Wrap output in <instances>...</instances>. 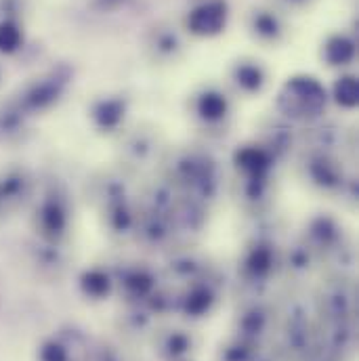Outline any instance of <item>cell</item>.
<instances>
[{
	"label": "cell",
	"mask_w": 359,
	"mask_h": 361,
	"mask_svg": "<svg viewBox=\"0 0 359 361\" xmlns=\"http://www.w3.org/2000/svg\"><path fill=\"white\" fill-rule=\"evenodd\" d=\"M328 103L326 89L313 76H294L279 90L277 107L294 120H313L324 114Z\"/></svg>",
	"instance_id": "obj_1"
},
{
	"label": "cell",
	"mask_w": 359,
	"mask_h": 361,
	"mask_svg": "<svg viewBox=\"0 0 359 361\" xmlns=\"http://www.w3.org/2000/svg\"><path fill=\"white\" fill-rule=\"evenodd\" d=\"M68 78H70V74H68L66 68L53 70L51 74L42 76L40 80H36L34 85H30L28 89L21 92L17 109L21 114H36V111L49 109L63 94V89L68 85Z\"/></svg>",
	"instance_id": "obj_2"
},
{
	"label": "cell",
	"mask_w": 359,
	"mask_h": 361,
	"mask_svg": "<svg viewBox=\"0 0 359 361\" xmlns=\"http://www.w3.org/2000/svg\"><path fill=\"white\" fill-rule=\"evenodd\" d=\"M227 15H229V6L225 0H208L197 4L189 17H187V27L191 34L208 38V36H217L225 30L227 25Z\"/></svg>",
	"instance_id": "obj_3"
},
{
	"label": "cell",
	"mask_w": 359,
	"mask_h": 361,
	"mask_svg": "<svg viewBox=\"0 0 359 361\" xmlns=\"http://www.w3.org/2000/svg\"><path fill=\"white\" fill-rule=\"evenodd\" d=\"M36 223H38L40 233L49 240H57L66 233L68 208H66V202L59 193L49 191L40 200V206L36 210Z\"/></svg>",
	"instance_id": "obj_4"
},
{
	"label": "cell",
	"mask_w": 359,
	"mask_h": 361,
	"mask_svg": "<svg viewBox=\"0 0 359 361\" xmlns=\"http://www.w3.org/2000/svg\"><path fill=\"white\" fill-rule=\"evenodd\" d=\"M271 154L265 147H257V145H250V147H242L238 154H236V164L242 173H246V177L250 180V185H257V183H265L267 179V173L271 169Z\"/></svg>",
	"instance_id": "obj_5"
},
{
	"label": "cell",
	"mask_w": 359,
	"mask_h": 361,
	"mask_svg": "<svg viewBox=\"0 0 359 361\" xmlns=\"http://www.w3.org/2000/svg\"><path fill=\"white\" fill-rule=\"evenodd\" d=\"M30 193V177L23 171H6L0 175V212L17 208Z\"/></svg>",
	"instance_id": "obj_6"
},
{
	"label": "cell",
	"mask_w": 359,
	"mask_h": 361,
	"mask_svg": "<svg viewBox=\"0 0 359 361\" xmlns=\"http://www.w3.org/2000/svg\"><path fill=\"white\" fill-rule=\"evenodd\" d=\"M324 57L330 66H347L355 57V42L343 34H336L328 38L324 47Z\"/></svg>",
	"instance_id": "obj_7"
},
{
	"label": "cell",
	"mask_w": 359,
	"mask_h": 361,
	"mask_svg": "<svg viewBox=\"0 0 359 361\" xmlns=\"http://www.w3.org/2000/svg\"><path fill=\"white\" fill-rule=\"evenodd\" d=\"M227 109H229V103H227L225 94H221L217 90H206L197 99V114L206 122L223 120L227 116Z\"/></svg>",
	"instance_id": "obj_8"
},
{
	"label": "cell",
	"mask_w": 359,
	"mask_h": 361,
	"mask_svg": "<svg viewBox=\"0 0 359 361\" xmlns=\"http://www.w3.org/2000/svg\"><path fill=\"white\" fill-rule=\"evenodd\" d=\"M92 118L97 122L99 128L111 130L116 128L122 118H124V103L120 99H103L95 105L92 109Z\"/></svg>",
	"instance_id": "obj_9"
},
{
	"label": "cell",
	"mask_w": 359,
	"mask_h": 361,
	"mask_svg": "<svg viewBox=\"0 0 359 361\" xmlns=\"http://www.w3.org/2000/svg\"><path fill=\"white\" fill-rule=\"evenodd\" d=\"M23 47V30L21 25L6 17L0 21V53L2 55H13Z\"/></svg>",
	"instance_id": "obj_10"
},
{
	"label": "cell",
	"mask_w": 359,
	"mask_h": 361,
	"mask_svg": "<svg viewBox=\"0 0 359 361\" xmlns=\"http://www.w3.org/2000/svg\"><path fill=\"white\" fill-rule=\"evenodd\" d=\"M334 101L345 107V109H353L359 101V85L355 76H341L334 85Z\"/></svg>",
	"instance_id": "obj_11"
},
{
	"label": "cell",
	"mask_w": 359,
	"mask_h": 361,
	"mask_svg": "<svg viewBox=\"0 0 359 361\" xmlns=\"http://www.w3.org/2000/svg\"><path fill=\"white\" fill-rule=\"evenodd\" d=\"M233 78H236V82L242 89L248 90V92H257V90L263 89V85H265V74L255 63H242V66H238L236 72H233Z\"/></svg>",
	"instance_id": "obj_12"
},
{
	"label": "cell",
	"mask_w": 359,
	"mask_h": 361,
	"mask_svg": "<svg viewBox=\"0 0 359 361\" xmlns=\"http://www.w3.org/2000/svg\"><path fill=\"white\" fill-rule=\"evenodd\" d=\"M311 179L317 185L330 189L341 183V175H339V169L334 166V162H330L326 158H315L311 162Z\"/></svg>",
	"instance_id": "obj_13"
},
{
	"label": "cell",
	"mask_w": 359,
	"mask_h": 361,
	"mask_svg": "<svg viewBox=\"0 0 359 361\" xmlns=\"http://www.w3.org/2000/svg\"><path fill=\"white\" fill-rule=\"evenodd\" d=\"M83 288L90 296H105L109 292V277L101 271H89L83 277Z\"/></svg>",
	"instance_id": "obj_14"
},
{
	"label": "cell",
	"mask_w": 359,
	"mask_h": 361,
	"mask_svg": "<svg viewBox=\"0 0 359 361\" xmlns=\"http://www.w3.org/2000/svg\"><path fill=\"white\" fill-rule=\"evenodd\" d=\"M255 30H257V34H261L263 38H277L279 32H281L277 17H275L273 13H267V11L255 15Z\"/></svg>",
	"instance_id": "obj_15"
},
{
	"label": "cell",
	"mask_w": 359,
	"mask_h": 361,
	"mask_svg": "<svg viewBox=\"0 0 359 361\" xmlns=\"http://www.w3.org/2000/svg\"><path fill=\"white\" fill-rule=\"evenodd\" d=\"M248 269L257 275H263L271 269V250L261 246V248H255L250 259H248Z\"/></svg>",
	"instance_id": "obj_16"
},
{
	"label": "cell",
	"mask_w": 359,
	"mask_h": 361,
	"mask_svg": "<svg viewBox=\"0 0 359 361\" xmlns=\"http://www.w3.org/2000/svg\"><path fill=\"white\" fill-rule=\"evenodd\" d=\"M210 302H212L210 292H206V290H195V292L187 298V311H189L191 315H202L204 311H208Z\"/></svg>",
	"instance_id": "obj_17"
},
{
	"label": "cell",
	"mask_w": 359,
	"mask_h": 361,
	"mask_svg": "<svg viewBox=\"0 0 359 361\" xmlns=\"http://www.w3.org/2000/svg\"><path fill=\"white\" fill-rule=\"evenodd\" d=\"M126 286H128L135 294H145V292L152 288V277L145 275V273H133V275L126 279Z\"/></svg>",
	"instance_id": "obj_18"
},
{
	"label": "cell",
	"mask_w": 359,
	"mask_h": 361,
	"mask_svg": "<svg viewBox=\"0 0 359 361\" xmlns=\"http://www.w3.org/2000/svg\"><path fill=\"white\" fill-rule=\"evenodd\" d=\"M40 357H42V361H68V353H66V349L61 345L49 343V345H44Z\"/></svg>",
	"instance_id": "obj_19"
},
{
	"label": "cell",
	"mask_w": 359,
	"mask_h": 361,
	"mask_svg": "<svg viewBox=\"0 0 359 361\" xmlns=\"http://www.w3.org/2000/svg\"><path fill=\"white\" fill-rule=\"evenodd\" d=\"M158 47H160V51L171 53V51H175V49H177V38H175V36H171V34H166V36H162V38H160Z\"/></svg>",
	"instance_id": "obj_20"
},
{
	"label": "cell",
	"mask_w": 359,
	"mask_h": 361,
	"mask_svg": "<svg viewBox=\"0 0 359 361\" xmlns=\"http://www.w3.org/2000/svg\"><path fill=\"white\" fill-rule=\"evenodd\" d=\"M105 4H118V2H122V0H103Z\"/></svg>",
	"instance_id": "obj_21"
}]
</instances>
